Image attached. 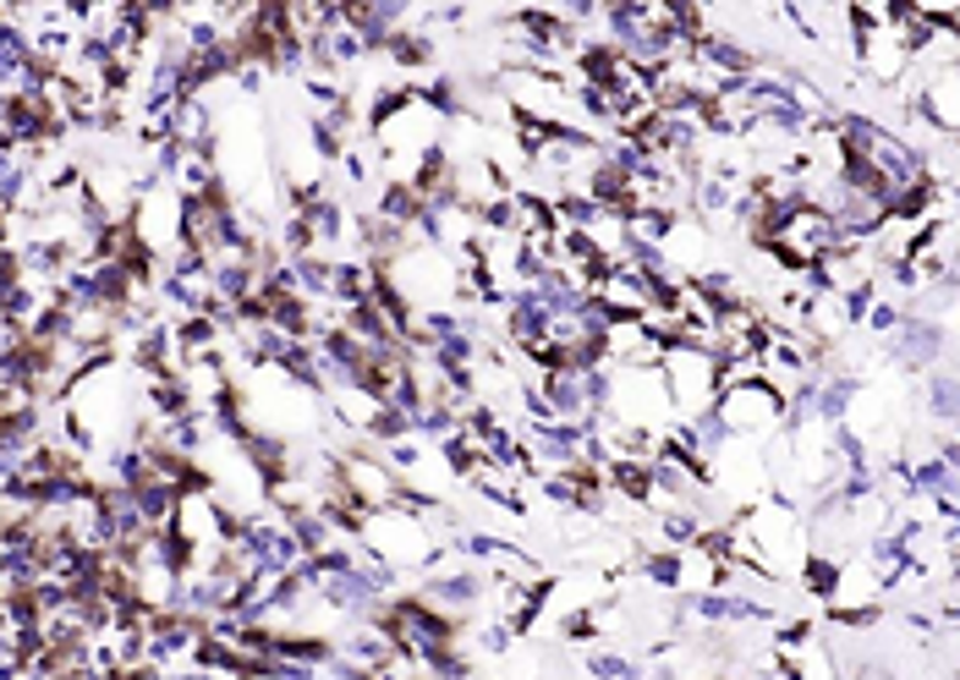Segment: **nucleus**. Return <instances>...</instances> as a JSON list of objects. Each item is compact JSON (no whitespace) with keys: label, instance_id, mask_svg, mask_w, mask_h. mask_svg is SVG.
I'll return each mask as SVG.
<instances>
[{"label":"nucleus","instance_id":"7ed1b4c3","mask_svg":"<svg viewBox=\"0 0 960 680\" xmlns=\"http://www.w3.org/2000/svg\"><path fill=\"white\" fill-rule=\"evenodd\" d=\"M385 61L401 67V72H423V67L440 61V45H434L429 34H418V28H396L390 45H385Z\"/></svg>","mask_w":960,"mask_h":680},{"label":"nucleus","instance_id":"20e7f679","mask_svg":"<svg viewBox=\"0 0 960 680\" xmlns=\"http://www.w3.org/2000/svg\"><path fill=\"white\" fill-rule=\"evenodd\" d=\"M587 675L593 680H643V664L631 653H614V647H593L587 653Z\"/></svg>","mask_w":960,"mask_h":680},{"label":"nucleus","instance_id":"f257e3e1","mask_svg":"<svg viewBox=\"0 0 960 680\" xmlns=\"http://www.w3.org/2000/svg\"><path fill=\"white\" fill-rule=\"evenodd\" d=\"M659 379H665V396H670V412L676 423H692L714 407L719 396V379H714V352L692 347V340H676V347L659 352Z\"/></svg>","mask_w":960,"mask_h":680},{"label":"nucleus","instance_id":"f03ea898","mask_svg":"<svg viewBox=\"0 0 960 680\" xmlns=\"http://www.w3.org/2000/svg\"><path fill=\"white\" fill-rule=\"evenodd\" d=\"M889 347V357L900 363V368H911V374H927V368H938V363H949V324H933V318H900V329L883 340Z\"/></svg>","mask_w":960,"mask_h":680}]
</instances>
